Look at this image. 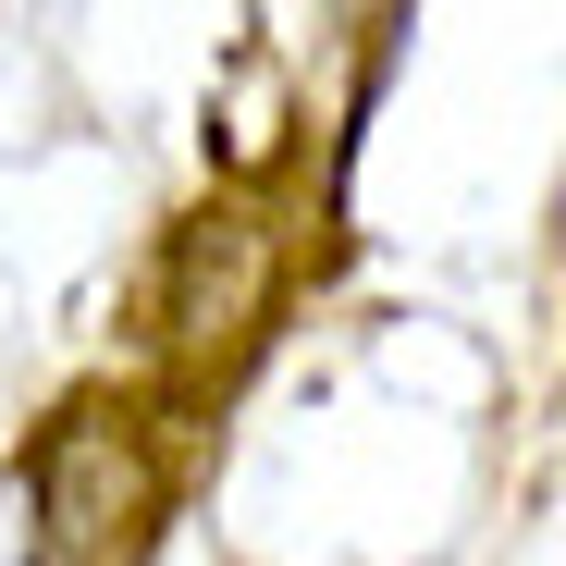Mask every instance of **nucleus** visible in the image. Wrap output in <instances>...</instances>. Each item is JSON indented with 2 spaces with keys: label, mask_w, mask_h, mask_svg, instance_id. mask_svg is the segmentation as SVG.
Instances as JSON below:
<instances>
[{
  "label": "nucleus",
  "mask_w": 566,
  "mask_h": 566,
  "mask_svg": "<svg viewBox=\"0 0 566 566\" xmlns=\"http://www.w3.org/2000/svg\"><path fill=\"white\" fill-rule=\"evenodd\" d=\"M148 542V455L74 407L50 443H38V566H136Z\"/></svg>",
  "instance_id": "f257e3e1"
}]
</instances>
